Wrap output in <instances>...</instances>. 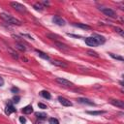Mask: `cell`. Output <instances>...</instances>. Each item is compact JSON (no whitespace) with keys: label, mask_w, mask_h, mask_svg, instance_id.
<instances>
[{"label":"cell","mask_w":124,"mask_h":124,"mask_svg":"<svg viewBox=\"0 0 124 124\" xmlns=\"http://www.w3.org/2000/svg\"><path fill=\"white\" fill-rule=\"evenodd\" d=\"M11 91H12V92H15V93H16V92H17V91H18V88H16V87H12Z\"/></svg>","instance_id":"4dcf8cb0"},{"label":"cell","mask_w":124,"mask_h":124,"mask_svg":"<svg viewBox=\"0 0 124 124\" xmlns=\"http://www.w3.org/2000/svg\"><path fill=\"white\" fill-rule=\"evenodd\" d=\"M85 41V44L88 45L89 46H98V43L95 41V39L93 37H87L84 39Z\"/></svg>","instance_id":"8992f818"},{"label":"cell","mask_w":124,"mask_h":124,"mask_svg":"<svg viewBox=\"0 0 124 124\" xmlns=\"http://www.w3.org/2000/svg\"><path fill=\"white\" fill-rule=\"evenodd\" d=\"M3 84H4V79H3V78L0 77V86H2Z\"/></svg>","instance_id":"1f68e13d"},{"label":"cell","mask_w":124,"mask_h":124,"mask_svg":"<svg viewBox=\"0 0 124 124\" xmlns=\"http://www.w3.org/2000/svg\"><path fill=\"white\" fill-rule=\"evenodd\" d=\"M19 100H20V97H19V96H15V97H14V103L17 104V103L19 102Z\"/></svg>","instance_id":"4316f807"},{"label":"cell","mask_w":124,"mask_h":124,"mask_svg":"<svg viewBox=\"0 0 124 124\" xmlns=\"http://www.w3.org/2000/svg\"><path fill=\"white\" fill-rule=\"evenodd\" d=\"M55 45H56L59 48H62V49H68L67 46H65L64 44H61V43H59V42H55Z\"/></svg>","instance_id":"44dd1931"},{"label":"cell","mask_w":124,"mask_h":124,"mask_svg":"<svg viewBox=\"0 0 124 124\" xmlns=\"http://www.w3.org/2000/svg\"><path fill=\"white\" fill-rule=\"evenodd\" d=\"M11 55H12L14 58H16V59H18V55H17V53L14 52V51H12V50H11Z\"/></svg>","instance_id":"83f0119b"},{"label":"cell","mask_w":124,"mask_h":124,"mask_svg":"<svg viewBox=\"0 0 124 124\" xmlns=\"http://www.w3.org/2000/svg\"><path fill=\"white\" fill-rule=\"evenodd\" d=\"M100 11H101L103 14H105L106 16H109V17H115V16H116L115 12H114L113 10H111L110 8H100Z\"/></svg>","instance_id":"3957f363"},{"label":"cell","mask_w":124,"mask_h":124,"mask_svg":"<svg viewBox=\"0 0 124 124\" xmlns=\"http://www.w3.org/2000/svg\"><path fill=\"white\" fill-rule=\"evenodd\" d=\"M52 64H54V65H56V66H59V67H62V68H67V67H68V65H67L65 62L59 61V60H54V61H52Z\"/></svg>","instance_id":"7c38bea8"},{"label":"cell","mask_w":124,"mask_h":124,"mask_svg":"<svg viewBox=\"0 0 124 124\" xmlns=\"http://www.w3.org/2000/svg\"><path fill=\"white\" fill-rule=\"evenodd\" d=\"M48 122H49V124H59V121L56 118H54V117L49 118L48 119Z\"/></svg>","instance_id":"cb8c5ba5"},{"label":"cell","mask_w":124,"mask_h":124,"mask_svg":"<svg viewBox=\"0 0 124 124\" xmlns=\"http://www.w3.org/2000/svg\"><path fill=\"white\" fill-rule=\"evenodd\" d=\"M58 101L60 102V104H61L62 106H65V107H71V106H72V103H71L69 100H67L66 98H64V97L59 96V97H58Z\"/></svg>","instance_id":"9c48e42d"},{"label":"cell","mask_w":124,"mask_h":124,"mask_svg":"<svg viewBox=\"0 0 124 124\" xmlns=\"http://www.w3.org/2000/svg\"><path fill=\"white\" fill-rule=\"evenodd\" d=\"M33 7H34V9H35L36 11H39V12H42V11L45 9V7H44L41 3H35Z\"/></svg>","instance_id":"2e32d148"},{"label":"cell","mask_w":124,"mask_h":124,"mask_svg":"<svg viewBox=\"0 0 124 124\" xmlns=\"http://www.w3.org/2000/svg\"><path fill=\"white\" fill-rule=\"evenodd\" d=\"M78 102L80 104H84V105H89V106H95V103L87 98H78Z\"/></svg>","instance_id":"52a82bcc"},{"label":"cell","mask_w":124,"mask_h":124,"mask_svg":"<svg viewBox=\"0 0 124 124\" xmlns=\"http://www.w3.org/2000/svg\"><path fill=\"white\" fill-rule=\"evenodd\" d=\"M112 58H114V59H117V60H120V61H123L124 59H123V57L122 56H119V55H115V54H113V53H108Z\"/></svg>","instance_id":"603a6c76"},{"label":"cell","mask_w":124,"mask_h":124,"mask_svg":"<svg viewBox=\"0 0 124 124\" xmlns=\"http://www.w3.org/2000/svg\"><path fill=\"white\" fill-rule=\"evenodd\" d=\"M88 114H91V115H100V114H103V113H105L106 111H104V110H88V111H86Z\"/></svg>","instance_id":"9a60e30c"},{"label":"cell","mask_w":124,"mask_h":124,"mask_svg":"<svg viewBox=\"0 0 124 124\" xmlns=\"http://www.w3.org/2000/svg\"><path fill=\"white\" fill-rule=\"evenodd\" d=\"M87 54H88V55H90V56H94V57H96V58H98V57H99L98 53H97V52H95V51H93V50H87Z\"/></svg>","instance_id":"7402d4cb"},{"label":"cell","mask_w":124,"mask_h":124,"mask_svg":"<svg viewBox=\"0 0 124 124\" xmlns=\"http://www.w3.org/2000/svg\"><path fill=\"white\" fill-rule=\"evenodd\" d=\"M69 36H71V37H76V38H79V36H77V35H72V34H68Z\"/></svg>","instance_id":"d6a6232c"},{"label":"cell","mask_w":124,"mask_h":124,"mask_svg":"<svg viewBox=\"0 0 124 124\" xmlns=\"http://www.w3.org/2000/svg\"><path fill=\"white\" fill-rule=\"evenodd\" d=\"M92 37L95 39V41L98 43V45H103V44L106 42V39H105L103 36H101V35H98V34H94Z\"/></svg>","instance_id":"30bf717a"},{"label":"cell","mask_w":124,"mask_h":124,"mask_svg":"<svg viewBox=\"0 0 124 124\" xmlns=\"http://www.w3.org/2000/svg\"><path fill=\"white\" fill-rule=\"evenodd\" d=\"M36 52L39 54V56H40L41 58L46 59V60H49V56H48L47 54H46L45 52H43V51H41V50H39V49H36Z\"/></svg>","instance_id":"5bb4252c"},{"label":"cell","mask_w":124,"mask_h":124,"mask_svg":"<svg viewBox=\"0 0 124 124\" xmlns=\"http://www.w3.org/2000/svg\"><path fill=\"white\" fill-rule=\"evenodd\" d=\"M52 22L55 23V24H57V25H59V26H64L66 24L65 20L62 17H60L59 16H54L52 17Z\"/></svg>","instance_id":"5b68a950"},{"label":"cell","mask_w":124,"mask_h":124,"mask_svg":"<svg viewBox=\"0 0 124 124\" xmlns=\"http://www.w3.org/2000/svg\"><path fill=\"white\" fill-rule=\"evenodd\" d=\"M55 81H56L57 83H59L60 85L66 86V87H69V86H72V85H73V83H72L70 80H67V79H65V78H55Z\"/></svg>","instance_id":"277c9868"},{"label":"cell","mask_w":124,"mask_h":124,"mask_svg":"<svg viewBox=\"0 0 124 124\" xmlns=\"http://www.w3.org/2000/svg\"><path fill=\"white\" fill-rule=\"evenodd\" d=\"M115 31H116L117 33H119L121 36H123V30H122V29H120V28H117V27H116V28H115Z\"/></svg>","instance_id":"f1b7e54d"},{"label":"cell","mask_w":124,"mask_h":124,"mask_svg":"<svg viewBox=\"0 0 124 124\" xmlns=\"http://www.w3.org/2000/svg\"><path fill=\"white\" fill-rule=\"evenodd\" d=\"M15 111H16V108H15V107L12 104H8L6 106V108H5V113L6 114L9 115V114H11V113H13Z\"/></svg>","instance_id":"8fae6325"},{"label":"cell","mask_w":124,"mask_h":124,"mask_svg":"<svg viewBox=\"0 0 124 124\" xmlns=\"http://www.w3.org/2000/svg\"><path fill=\"white\" fill-rule=\"evenodd\" d=\"M109 102H110L111 105H113V106H115V107H118V108H124V102L121 101V100L112 99V100H110Z\"/></svg>","instance_id":"ba28073f"},{"label":"cell","mask_w":124,"mask_h":124,"mask_svg":"<svg viewBox=\"0 0 124 124\" xmlns=\"http://www.w3.org/2000/svg\"><path fill=\"white\" fill-rule=\"evenodd\" d=\"M41 4H42L43 6H44V5H45V6H48V5H49V2H48V1H43Z\"/></svg>","instance_id":"f546056e"},{"label":"cell","mask_w":124,"mask_h":124,"mask_svg":"<svg viewBox=\"0 0 124 124\" xmlns=\"http://www.w3.org/2000/svg\"><path fill=\"white\" fill-rule=\"evenodd\" d=\"M0 17H1L3 20H5L6 22H8V23L15 24V25H21V21H20V20H18L17 18L14 17V16H10V15H8V14L2 13V14H0Z\"/></svg>","instance_id":"6da1fadb"},{"label":"cell","mask_w":124,"mask_h":124,"mask_svg":"<svg viewBox=\"0 0 124 124\" xmlns=\"http://www.w3.org/2000/svg\"><path fill=\"white\" fill-rule=\"evenodd\" d=\"M10 5L12 6V8H14L15 10H16V11H18V12H20V13L26 12V8H25L23 5L19 4L18 2H11Z\"/></svg>","instance_id":"7a4b0ae2"},{"label":"cell","mask_w":124,"mask_h":124,"mask_svg":"<svg viewBox=\"0 0 124 124\" xmlns=\"http://www.w3.org/2000/svg\"><path fill=\"white\" fill-rule=\"evenodd\" d=\"M74 25L77 26V27H80V28H82V29H87V30L90 29V26L85 25V24H81V23H75Z\"/></svg>","instance_id":"ac0fdd59"},{"label":"cell","mask_w":124,"mask_h":124,"mask_svg":"<svg viewBox=\"0 0 124 124\" xmlns=\"http://www.w3.org/2000/svg\"><path fill=\"white\" fill-rule=\"evenodd\" d=\"M16 47L17 48V49H19V50H21V51H25V47H24V46L22 45V44H19V43H16Z\"/></svg>","instance_id":"ffe728a7"},{"label":"cell","mask_w":124,"mask_h":124,"mask_svg":"<svg viewBox=\"0 0 124 124\" xmlns=\"http://www.w3.org/2000/svg\"><path fill=\"white\" fill-rule=\"evenodd\" d=\"M35 115H36V117H38L40 119H45L46 117V114L44 113V112H36Z\"/></svg>","instance_id":"d6986e66"},{"label":"cell","mask_w":124,"mask_h":124,"mask_svg":"<svg viewBox=\"0 0 124 124\" xmlns=\"http://www.w3.org/2000/svg\"><path fill=\"white\" fill-rule=\"evenodd\" d=\"M40 94H41L42 97H44V98H46V99H50V98H51L50 93H49L48 91H46V90H43V91H41Z\"/></svg>","instance_id":"e0dca14e"},{"label":"cell","mask_w":124,"mask_h":124,"mask_svg":"<svg viewBox=\"0 0 124 124\" xmlns=\"http://www.w3.org/2000/svg\"><path fill=\"white\" fill-rule=\"evenodd\" d=\"M19 122H20L21 124H25V123H26V118H25L24 116H20V117H19Z\"/></svg>","instance_id":"484cf974"},{"label":"cell","mask_w":124,"mask_h":124,"mask_svg":"<svg viewBox=\"0 0 124 124\" xmlns=\"http://www.w3.org/2000/svg\"><path fill=\"white\" fill-rule=\"evenodd\" d=\"M38 107H39L40 108H43V109H46V108H47L46 105H45V104H43V103H39V104H38Z\"/></svg>","instance_id":"d4e9b609"},{"label":"cell","mask_w":124,"mask_h":124,"mask_svg":"<svg viewBox=\"0 0 124 124\" xmlns=\"http://www.w3.org/2000/svg\"><path fill=\"white\" fill-rule=\"evenodd\" d=\"M22 112L25 114H30L31 112H33V108L32 106H26L22 108Z\"/></svg>","instance_id":"4fadbf2b"}]
</instances>
